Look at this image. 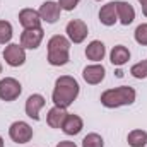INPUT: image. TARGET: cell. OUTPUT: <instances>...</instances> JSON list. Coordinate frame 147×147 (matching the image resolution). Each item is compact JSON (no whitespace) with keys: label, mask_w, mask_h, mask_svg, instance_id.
Masks as SVG:
<instances>
[{"label":"cell","mask_w":147,"mask_h":147,"mask_svg":"<svg viewBox=\"0 0 147 147\" xmlns=\"http://www.w3.org/2000/svg\"><path fill=\"white\" fill-rule=\"evenodd\" d=\"M135 41L142 46L147 45V24H140L137 29H135Z\"/></svg>","instance_id":"cell-23"},{"label":"cell","mask_w":147,"mask_h":147,"mask_svg":"<svg viewBox=\"0 0 147 147\" xmlns=\"http://www.w3.org/2000/svg\"><path fill=\"white\" fill-rule=\"evenodd\" d=\"M105 67L103 65H89V67H86L84 69V72H82V77H84V80L87 82V84H99L103 79H105Z\"/></svg>","instance_id":"cell-13"},{"label":"cell","mask_w":147,"mask_h":147,"mask_svg":"<svg viewBox=\"0 0 147 147\" xmlns=\"http://www.w3.org/2000/svg\"><path fill=\"white\" fill-rule=\"evenodd\" d=\"M105 53H106V48H105V45L101 43V41H91L89 45H87V48H86V57L89 58V60H94V62H99V60H103L105 58Z\"/></svg>","instance_id":"cell-17"},{"label":"cell","mask_w":147,"mask_h":147,"mask_svg":"<svg viewBox=\"0 0 147 147\" xmlns=\"http://www.w3.org/2000/svg\"><path fill=\"white\" fill-rule=\"evenodd\" d=\"M99 21L105 24V26H113L116 21H118V16H116V5L115 2L111 3H106L101 7L99 10Z\"/></svg>","instance_id":"cell-16"},{"label":"cell","mask_w":147,"mask_h":147,"mask_svg":"<svg viewBox=\"0 0 147 147\" xmlns=\"http://www.w3.org/2000/svg\"><path fill=\"white\" fill-rule=\"evenodd\" d=\"M9 135L17 144H26L33 139V128L26 121H14L9 128Z\"/></svg>","instance_id":"cell-4"},{"label":"cell","mask_w":147,"mask_h":147,"mask_svg":"<svg viewBox=\"0 0 147 147\" xmlns=\"http://www.w3.org/2000/svg\"><path fill=\"white\" fill-rule=\"evenodd\" d=\"M142 12H144V16L147 17V2H144V3H142Z\"/></svg>","instance_id":"cell-26"},{"label":"cell","mask_w":147,"mask_h":147,"mask_svg":"<svg viewBox=\"0 0 147 147\" xmlns=\"http://www.w3.org/2000/svg\"><path fill=\"white\" fill-rule=\"evenodd\" d=\"M12 38V26L7 21H0V43H9Z\"/></svg>","instance_id":"cell-21"},{"label":"cell","mask_w":147,"mask_h":147,"mask_svg":"<svg viewBox=\"0 0 147 147\" xmlns=\"http://www.w3.org/2000/svg\"><path fill=\"white\" fill-rule=\"evenodd\" d=\"M139 2H140V3H144V2H147V0H139Z\"/></svg>","instance_id":"cell-28"},{"label":"cell","mask_w":147,"mask_h":147,"mask_svg":"<svg viewBox=\"0 0 147 147\" xmlns=\"http://www.w3.org/2000/svg\"><path fill=\"white\" fill-rule=\"evenodd\" d=\"M69 50H70V41L67 38L53 36L48 41V62L55 67L65 65L69 62Z\"/></svg>","instance_id":"cell-3"},{"label":"cell","mask_w":147,"mask_h":147,"mask_svg":"<svg viewBox=\"0 0 147 147\" xmlns=\"http://www.w3.org/2000/svg\"><path fill=\"white\" fill-rule=\"evenodd\" d=\"M82 147H105V142H103L101 135H98V134H89V135L84 137Z\"/></svg>","instance_id":"cell-20"},{"label":"cell","mask_w":147,"mask_h":147,"mask_svg":"<svg viewBox=\"0 0 147 147\" xmlns=\"http://www.w3.org/2000/svg\"><path fill=\"white\" fill-rule=\"evenodd\" d=\"M130 74L135 77V79H146L147 77V60H142L140 63H135L132 67Z\"/></svg>","instance_id":"cell-22"},{"label":"cell","mask_w":147,"mask_h":147,"mask_svg":"<svg viewBox=\"0 0 147 147\" xmlns=\"http://www.w3.org/2000/svg\"><path fill=\"white\" fill-rule=\"evenodd\" d=\"M110 58H111V63H113V65L121 67L123 63H127V62L130 60V51H128V48L118 45V46H115V48L111 50Z\"/></svg>","instance_id":"cell-18"},{"label":"cell","mask_w":147,"mask_h":147,"mask_svg":"<svg viewBox=\"0 0 147 147\" xmlns=\"http://www.w3.org/2000/svg\"><path fill=\"white\" fill-rule=\"evenodd\" d=\"M130 147H144L147 144V132L144 130H132L127 137Z\"/></svg>","instance_id":"cell-19"},{"label":"cell","mask_w":147,"mask_h":147,"mask_svg":"<svg viewBox=\"0 0 147 147\" xmlns=\"http://www.w3.org/2000/svg\"><path fill=\"white\" fill-rule=\"evenodd\" d=\"M82 118L77 116V115H67L63 125H62V130L67 134V135H77L80 130H82Z\"/></svg>","instance_id":"cell-15"},{"label":"cell","mask_w":147,"mask_h":147,"mask_svg":"<svg viewBox=\"0 0 147 147\" xmlns=\"http://www.w3.org/2000/svg\"><path fill=\"white\" fill-rule=\"evenodd\" d=\"M43 41V29L34 28V29H26L21 34V46L28 50H36Z\"/></svg>","instance_id":"cell-7"},{"label":"cell","mask_w":147,"mask_h":147,"mask_svg":"<svg viewBox=\"0 0 147 147\" xmlns=\"http://www.w3.org/2000/svg\"><path fill=\"white\" fill-rule=\"evenodd\" d=\"M67 34L70 38V41L74 43H82L86 36H87V26L86 22L79 21V19H74L67 24Z\"/></svg>","instance_id":"cell-8"},{"label":"cell","mask_w":147,"mask_h":147,"mask_svg":"<svg viewBox=\"0 0 147 147\" xmlns=\"http://www.w3.org/2000/svg\"><path fill=\"white\" fill-rule=\"evenodd\" d=\"M19 22L22 24L24 29H34V28H41V16L39 12L33 10V9H24L19 12Z\"/></svg>","instance_id":"cell-10"},{"label":"cell","mask_w":147,"mask_h":147,"mask_svg":"<svg viewBox=\"0 0 147 147\" xmlns=\"http://www.w3.org/2000/svg\"><path fill=\"white\" fill-rule=\"evenodd\" d=\"M0 72H2V65H0Z\"/></svg>","instance_id":"cell-29"},{"label":"cell","mask_w":147,"mask_h":147,"mask_svg":"<svg viewBox=\"0 0 147 147\" xmlns=\"http://www.w3.org/2000/svg\"><path fill=\"white\" fill-rule=\"evenodd\" d=\"M115 5H116V16H118V19H120V22H121L123 26L132 24L134 19H135V10H134V7H132L128 2H115Z\"/></svg>","instance_id":"cell-11"},{"label":"cell","mask_w":147,"mask_h":147,"mask_svg":"<svg viewBox=\"0 0 147 147\" xmlns=\"http://www.w3.org/2000/svg\"><path fill=\"white\" fill-rule=\"evenodd\" d=\"M79 2H80V0H58V5H60V9H63V10H74Z\"/></svg>","instance_id":"cell-24"},{"label":"cell","mask_w":147,"mask_h":147,"mask_svg":"<svg viewBox=\"0 0 147 147\" xmlns=\"http://www.w3.org/2000/svg\"><path fill=\"white\" fill-rule=\"evenodd\" d=\"M60 10H62V9H60V5H58L57 2L48 0V2H45V3L39 7V16H41V19L46 21L48 24H53V22L58 21Z\"/></svg>","instance_id":"cell-9"},{"label":"cell","mask_w":147,"mask_h":147,"mask_svg":"<svg viewBox=\"0 0 147 147\" xmlns=\"http://www.w3.org/2000/svg\"><path fill=\"white\" fill-rule=\"evenodd\" d=\"M3 58L10 67H19L26 62V51L19 45H9L3 50Z\"/></svg>","instance_id":"cell-6"},{"label":"cell","mask_w":147,"mask_h":147,"mask_svg":"<svg viewBox=\"0 0 147 147\" xmlns=\"http://www.w3.org/2000/svg\"><path fill=\"white\" fill-rule=\"evenodd\" d=\"M0 147H3V140H2V137H0Z\"/></svg>","instance_id":"cell-27"},{"label":"cell","mask_w":147,"mask_h":147,"mask_svg":"<svg viewBox=\"0 0 147 147\" xmlns=\"http://www.w3.org/2000/svg\"><path fill=\"white\" fill-rule=\"evenodd\" d=\"M67 115H69V113L65 111V108L55 106V108H51V110L48 111L46 121H48V125H50L51 128H62V125H63V121H65Z\"/></svg>","instance_id":"cell-14"},{"label":"cell","mask_w":147,"mask_h":147,"mask_svg":"<svg viewBox=\"0 0 147 147\" xmlns=\"http://www.w3.org/2000/svg\"><path fill=\"white\" fill-rule=\"evenodd\" d=\"M79 96V84L70 75H62L55 82L53 89V103L60 108H69Z\"/></svg>","instance_id":"cell-1"},{"label":"cell","mask_w":147,"mask_h":147,"mask_svg":"<svg viewBox=\"0 0 147 147\" xmlns=\"http://www.w3.org/2000/svg\"><path fill=\"white\" fill-rule=\"evenodd\" d=\"M134 101H135V91L134 87H128V86L108 89L101 94V105L106 108L127 106V105H132Z\"/></svg>","instance_id":"cell-2"},{"label":"cell","mask_w":147,"mask_h":147,"mask_svg":"<svg viewBox=\"0 0 147 147\" xmlns=\"http://www.w3.org/2000/svg\"><path fill=\"white\" fill-rule=\"evenodd\" d=\"M57 147H77V146L74 142H70V140H63V142H60Z\"/></svg>","instance_id":"cell-25"},{"label":"cell","mask_w":147,"mask_h":147,"mask_svg":"<svg viewBox=\"0 0 147 147\" xmlns=\"http://www.w3.org/2000/svg\"><path fill=\"white\" fill-rule=\"evenodd\" d=\"M21 84L19 80L12 79V77H7V79H2L0 80V99L3 101H14L21 96Z\"/></svg>","instance_id":"cell-5"},{"label":"cell","mask_w":147,"mask_h":147,"mask_svg":"<svg viewBox=\"0 0 147 147\" xmlns=\"http://www.w3.org/2000/svg\"><path fill=\"white\" fill-rule=\"evenodd\" d=\"M45 106V98L41 94H33L26 101V115L33 120H39V110Z\"/></svg>","instance_id":"cell-12"}]
</instances>
